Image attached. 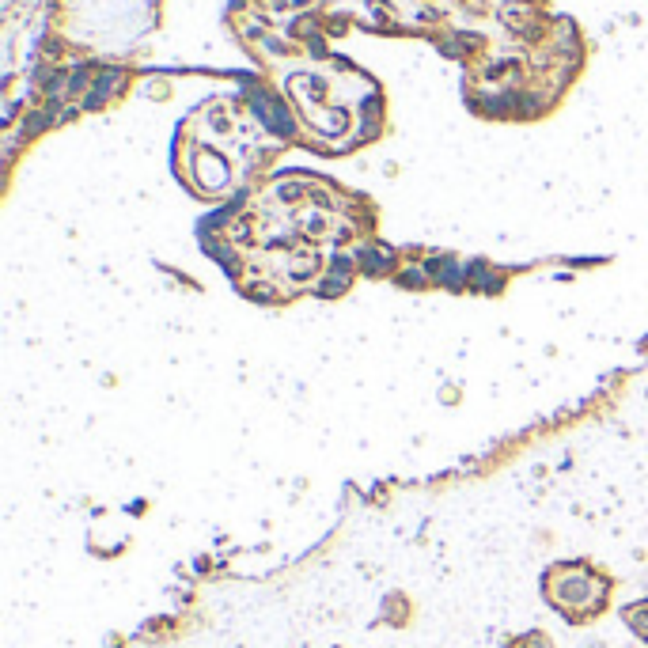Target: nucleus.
Wrapping results in <instances>:
<instances>
[{
	"mask_svg": "<svg viewBox=\"0 0 648 648\" xmlns=\"http://www.w3.org/2000/svg\"><path fill=\"white\" fill-rule=\"evenodd\" d=\"M546 595L554 599V607L569 618H584V614H595L599 603H603V592H607V580L599 573H592L588 565H554L550 576L542 580Z\"/></svg>",
	"mask_w": 648,
	"mask_h": 648,
	"instance_id": "f257e3e1",
	"label": "nucleus"
},
{
	"mask_svg": "<svg viewBox=\"0 0 648 648\" xmlns=\"http://www.w3.org/2000/svg\"><path fill=\"white\" fill-rule=\"evenodd\" d=\"M626 622H630L633 633H641L648 641V599L645 603H633V607H626Z\"/></svg>",
	"mask_w": 648,
	"mask_h": 648,
	"instance_id": "f03ea898",
	"label": "nucleus"
},
{
	"mask_svg": "<svg viewBox=\"0 0 648 648\" xmlns=\"http://www.w3.org/2000/svg\"><path fill=\"white\" fill-rule=\"evenodd\" d=\"M516 648H550V641H546L542 633H527V637L516 641Z\"/></svg>",
	"mask_w": 648,
	"mask_h": 648,
	"instance_id": "7ed1b4c3",
	"label": "nucleus"
}]
</instances>
